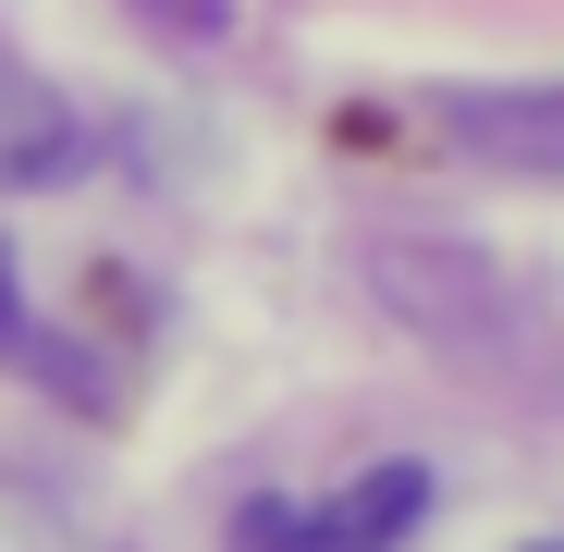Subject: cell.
Listing matches in <instances>:
<instances>
[{
  "label": "cell",
  "instance_id": "cell-1",
  "mask_svg": "<svg viewBox=\"0 0 564 552\" xmlns=\"http://www.w3.org/2000/svg\"><path fill=\"white\" fill-rule=\"evenodd\" d=\"M430 516V467H368V479H344L332 504H246L234 516V552H393L405 528Z\"/></svg>",
  "mask_w": 564,
  "mask_h": 552
},
{
  "label": "cell",
  "instance_id": "cell-2",
  "mask_svg": "<svg viewBox=\"0 0 564 552\" xmlns=\"http://www.w3.org/2000/svg\"><path fill=\"white\" fill-rule=\"evenodd\" d=\"M442 148L564 184V86H466V99H442Z\"/></svg>",
  "mask_w": 564,
  "mask_h": 552
},
{
  "label": "cell",
  "instance_id": "cell-3",
  "mask_svg": "<svg viewBox=\"0 0 564 552\" xmlns=\"http://www.w3.org/2000/svg\"><path fill=\"white\" fill-rule=\"evenodd\" d=\"M86 160V111L62 99V86L0 37V197H25V184H62Z\"/></svg>",
  "mask_w": 564,
  "mask_h": 552
},
{
  "label": "cell",
  "instance_id": "cell-4",
  "mask_svg": "<svg viewBox=\"0 0 564 552\" xmlns=\"http://www.w3.org/2000/svg\"><path fill=\"white\" fill-rule=\"evenodd\" d=\"M0 356H37V332H25V283H13V246H0Z\"/></svg>",
  "mask_w": 564,
  "mask_h": 552
},
{
  "label": "cell",
  "instance_id": "cell-5",
  "mask_svg": "<svg viewBox=\"0 0 564 552\" xmlns=\"http://www.w3.org/2000/svg\"><path fill=\"white\" fill-rule=\"evenodd\" d=\"M148 25H172V37H221V0H135Z\"/></svg>",
  "mask_w": 564,
  "mask_h": 552
},
{
  "label": "cell",
  "instance_id": "cell-6",
  "mask_svg": "<svg viewBox=\"0 0 564 552\" xmlns=\"http://www.w3.org/2000/svg\"><path fill=\"white\" fill-rule=\"evenodd\" d=\"M528 552H564V540H528Z\"/></svg>",
  "mask_w": 564,
  "mask_h": 552
}]
</instances>
